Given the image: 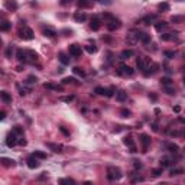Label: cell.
<instances>
[{
	"mask_svg": "<svg viewBox=\"0 0 185 185\" xmlns=\"http://www.w3.org/2000/svg\"><path fill=\"white\" fill-rule=\"evenodd\" d=\"M122 177L123 174L120 168H117V166H109L107 168V178L110 181H119V179H122Z\"/></svg>",
	"mask_w": 185,
	"mask_h": 185,
	"instance_id": "1",
	"label": "cell"
},
{
	"mask_svg": "<svg viewBox=\"0 0 185 185\" xmlns=\"http://www.w3.org/2000/svg\"><path fill=\"white\" fill-rule=\"evenodd\" d=\"M104 17L107 19V29L109 30H116V29H120V26H122V22L119 20V19H116L114 16H111V15H104Z\"/></svg>",
	"mask_w": 185,
	"mask_h": 185,
	"instance_id": "2",
	"label": "cell"
},
{
	"mask_svg": "<svg viewBox=\"0 0 185 185\" xmlns=\"http://www.w3.org/2000/svg\"><path fill=\"white\" fill-rule=\"evenodd\" d=\"M19 36H20L22 39H25V41H32V39L35 38V34L29 26L23 25V28H20V30H19Z\"/></svg>",
	"mask_w": 185,
	"mask_h": 185,
	"instance_id": "3",
	"label": "cell"
},
{
	"mask_svg": "<svg viewBox=\"0 0 185 185\" xmlns=\"http://www.w3.org/2000/svg\"><path fill=\"white\" fill-rule=\"evenodd\" d=\"M117 74L122 77H132L135 74V70L132 67H129V65H126V64H120L117 70Z\"/></svg>",
	"mask_w": 185,
	"mask_h": 185,
	"instance_id": "4",
	"label": "cell"
},
{
	"mask_svg": "<svg viewBox=\"0 0 185 185\" xmlns=\"http://www.w3.org/2000/svg\"><path fill=\"white\" fill-rule=\"evenodd\" d=\"M19 138H22V136H19L17 133H15V132H10L7 135V138H6V145H7L9 147H13L17 145V140H19Z\"/></svg>",
	"mask_w": 185,
	"mask_h": 185,
	"instance_id": "5",
	"label": "cell"
},
{
	"mask_svg": "<svg viewBox=\"0 0 185 185\" xmlns=\"http://www.w3.org/2000/svg\"><path fill=\"white\" fill-rule=\"evenodd\" d=\"M149 64H151V59L147 58V56H139L138 61H136V67H138L140 71H145Z\"/></svg>",
	"mask_w": 185,
	"mask_h": 185,
	"instance_id": "6",
	"label": "cell"
},
{
	"mask_svg": "<svg viewBox=\"0 0 185 185\" xmlns=\"http://www.w3.org/2000/svg\"><path fill=\"white\" fill-rule=\"evenodd\" d=\"M94 92L98 94V96H104V97H113L114 96L113 88H104V87H96Z\"/></svg>",
	"mask_w": 185,
	"mask_h": 185,
	"instance_id": "7",
	"label": "cell"
},
{
	"mask_svg": "<svg viewBox=\"0 0 185 185\" xmlns=\"http://www.w3.org/2000/svg\"><path fill=\"white\" fill-rule=\"evenodd\" d=\"M68 51H70V55H72V56H81V54H83V48H81L78 43H71V45L68 46Z\"/></svg>",
	"mask_w": 185,
	"mask_h": 185,
	"instance_id": "8",
	"label": "cell"
},
{
	"mask_svg": "<svg viewBox=\"0 0 185 185\" xmlns=\"http://www.w3.org/2000/svg\"><path fill=\"white\" fill-rule=\"evenodd\" d=\"M135 38L138 39V41H140V42L143 43H149L151 42V35H147L146 32H142V30H138V32H135Z\"/></svg>",
	"mask_w": 185,
	"mask_h": 185,
	"instance_id": "9",
	"label": "cell"
},
{
	"mask_svg": "<svg viewBox=\"0 0 185 185\" xmlns=\"http://www.w3.org/2000/svg\"><path fill=\"white\" fill-rule=\"evenodd\" d=\"M123 142H124V145H126V146L130 147L132 153L138 152V149H136V145H135V140H133V138H132V136H126V138L123 139Z\"/></svg>",
	"mask_w": 185,
	"mask_h": 185,
	"instance_id": "10",
	"label": "cell"
},
{
	"mask_svg": "<svg viewBox=\"0 0 185 185\" xmlns=\"http://www.w3.org/2000/svg\"><path fill=\"white\" fill-rule=\"evenodd\" d=\"M26 164H28V166H29L30 169H36L39 166V160H38V158H36V156L30 155L29 158L26 159Z\"/></svg>",
	"mask_w": 185,
	"mask_h": 185,
	"instance_id": "11",
	"label": "cell"
},
{
	"mask_svg": "<svg viewBox=\"0 0 185 185\" xmlns=\"http://www.w3.org/2000/svg\"><path fill=\"white\" fill-rule=\"evenodd\" d=\"M74 20L77 22V23H83V22H85L87 20V15H85L84 12H75L74 13Z\"/></svg>",
	"mask_w": 185,
	"mask_h": 185,
	"instance_id": "12",
	"label": "cell"
},
{
	"mask_svg": "<svg viewBox=\"0 0 185 185\" xmlns=\"http://www.w3.org/2000/svg\"><path fill=\"white\" fill-rule=\"evenodd\" d=\"M46 146L49 147V149L54 152V153H61V152H62V146H61V145H58V143L46 142Z\"/></svg>",
	"mask_w": 185,
	"mask_h": 185,
	"instance_id": "13",
	"label": "cell"
},
{
	"mask_svg": "<svg viewBox=\"0 0 185 185\" xmlns=\"http://www.w3.org/2000/svg\"><path fill=\"white\" fill-rule=\"evenodd\" d=\"M0 165H3L4 168H13L15 166V160L10 158H0Z\"/></svg>",
	"mask_w": 185,
	"mask_h": 185,
	"instance_id": "14",
	"label": "cell"
},
{
	"mask_svg": "<svg viewBox=\"0 0 185 185\" xmlns=\"http://www.w3.org/2000/svg\"><path fill=\"white\" fill-rule=\"evenodd\" d=\"M90 28H91L92 30H98L101 28V22H100V19L97 16H94L91 19V22H90Z\"/></svg>",
	"mask_w": 185,
	"mask_h": 185,
	"instance_id": "15",
	"label": "cell"
},
{
	"mask_svg": "<svg viewBox=\"0 0 185 185\" xmlns=\"http://www.w3.org/2000/svg\"><path fill=\"white\" fill-rule=\"evenodd\" d=\"M140 143H142V147H143V152H146L149 143H151V138L147 135H142L140 136Z\"/></svg>",
	"mask_w": 185,
	"mask_h": 185,
	"instance_id": "16",
	"label": "cell"
},
{
	"mask_svg": "<svg viewBox=\"0 0 185 185\" xmlns=\"http://www.w3.org/2000/svg\"><path fill=\"white\" fill-rule=\"evenodd\" d=\"M116 100L120 101V103H124V101L127 100V92L123 91V90H119V91L116 92Z\"/></svg>",
	"mask_w": 185,
	"mask_h": 185,
	"instance_id": "17",
	"label": "cell"
},
{
	"mask_svg": "<svg viewBox=\"0 0 185 185\" xmlns=\"http://www.w3.org/2000/svg\"><path fill=\"white\" fill-rule=\"evenodd\" d=\"M16 56H17V59H19L20 62H28V58H26V51H23V49H17Z\"/></svg>",
	"mask_w": 185,
	"mask_h": 185,
	"instance_id": "18",
	"label": "cell"
},
{
	"mask_svg": "<svg viewBox=\"0 0 185 185\" xmlns=\"http://www.w3.org/2000/svg\"><path fill=\"white\" fill-rule=\"evenodd\" d=\"M135 55V52L132 49H124V51H122V54H120V59H129V58H132Z\"/></svg>",
	"mask_w": 185,
	"mask_h": 185,
	"instance_id": "19",
	"label": "cell"
},
{
	"mask_svg": "<svg viewBox=\"0 0 185 185\" xmlns=\"http://www.w3.org/2000/svg\"><path fill=\"white\" fill-rule=\"evenodd\" d=\"M171 164H172V159L168 158V156L160 159V168H168V166H171Z\"/></svg>",
	"mask_w": 185,
	"mask_h": 185,
	"instance_id": "20",
	"label": "cell"
},
{
	"mask_svg": "<svg viewBox=\"0 0 185 185\" xmlns=\"http://www.w3.org/2000/svg\"><path fill=\"white\" fill-rule=\"evenodd\" d=\"M43 35H45L46 38H54L55 35H56V30L52 29V28H45L43 29Z\"/></svg>",
	"mask_w": 185,
	"mask_h": 185,
	"instance_id": "21",
	"label": "cell"
},
{
	"mask_svg": "<svg viewBox=\"0 0 185 185\" xmlns=\"http://www.w3.org/2000/svg\"><path fill=\"white\" fill-rule=\"evenodd\" d=\"M4 6H6L7 10H16L17 9V3L16 2H13V0H7V2L4 3Z\"/></svg>",
	"mask_w": 185,
	"mask_h": 185,
	"instance_id": "22",
	"label": "cell"
},
{
	"mask_svg": "<svg viewBox=\"0 0 185 185\" xmlns=\"http://www.w3.org/2000/svg\"><path fill=\"white\" fill-rule=\"evenodd\" d=\"M178 35V32H172V34H164V35H160V39L162 41H172L175 36Z\"/></svg>",
	"mask_w": 185,
	"mask_h": 185,
	"instance_id": "23",
	"label": "cell"
},
{
	"mask_svg": "<svg viewBox=\"0 0 185 185\" xmlns=\"http://www.w3.org/2000/svg\"><path fill=\"white\" fill-rule=\"evenodd\" d=\"M58 59L61 61V64H64V65H68V64H70V58H68L64 52H59L58 54Z\"/></svg>",
	"mask_w": 185,
	"mask_h": 185,
	"instance_id": "24",
	"label": "cell"
},
{
	"mask_svg": "<svg viewBox=\"0 0 185 185\" xmlns=\"http://www.w3.org/2000/svg\"><path fill=\"white\" fill-rule=\"evenodd\" d=\"M0 98L4 101V103H10L12 101V97L9 94L7 91H0Z\"/></svg>",
	"mask_w": 185,
	"mask_h": 185,
	"instance_id": "25",
	"label": "cell"
},
{
	"mask_svg": "<svg viewBox=\"0 0 185 185\" xmlns=\"http://www.w3.org/2000/svg\"><path fill=\"white\" fill-rule=\"evenodd\" d=\"M77 6L81 9L90 7V6H91V2H90V0H77Z\"/></svg>",
	"mask_w": 185,
	"mask_h": 185,
	"instance_id": "26",
	"label": "cell"
},
{
	"mask_svg": "<svg viewBox=\"0 0 185 185\" xmlns=\"http://www.w3.org/2000/svg\"><path fill=\"white\" fill-rule=\"evenodd\" d=\"M45 88L48 90H55V91H62V85H55V84H51V83H46L45 85H43Z\"/></svg>",
	"mask_w": 185,
	"mask_h": 185,
	"instance_id": "27",
	"label": "cell"
},
{
	"mask_svg": "<svg viewBox=\"0 0 185 185\" xmlns=\"http://www.w3.org/2000/svg\"><path fill=\"white\" fill-rule=\"evenodd\" d=\"M166 26H168V23H166V22H156L155 23V29L158 30V32H162V30L165 29V28H166Z\"/></svg>",
	"mask_w": 185,
	"mask_h": 185,
	"instance_id": "28",
	"label": "cell"
},
{
	"mask_svg": "<svg viewBox=\"0 0 185 185\" xmlns=\"http://www.w3.org/2000/svg\"><path fill=\"white\" fill-rule=\"evenodd\" d=\"M156 20V16L155 15H149V16H145L143 17V23H146V25H151V23H153V22Z\"/></svg>",
	"mask_w": 185,
	"mask_h": 185,
	"instance_id": "29",
	"label": "cell"
},
{
	"mask_svg": "<svg viewBox=\"0 0 185 185\" xmlns=\"http://www.w3.org/2000/svg\"><path fill=\"white\" fill-rule=\"evenodd\" d=\"M72 72H74L75 75H78V77H85L84 70H83V68H80V67H74V68H72Z\"/></svg>",
	"mask_w": 185,
	"mask_h": 185,
	"instance_id": "30",
	"label": "cell"
},
{
	"mask_svg": "<svg viewBox=\"0 0 185 185\" xmlns=\"http://www.w3.org/2000/svg\"><path fill=\"white\" fill-rule=\"evenodd\" d=\"M34 156H36L38 159H46L48 156H46V153L45 152H42V151H35L34 152Z\"/></svg>",
	"mask_w": 185,
	"mask_h": 185,
	"instance_id": "31",
	"label": "cell"
},
{
	"mask_svg": "<svg viewBox=\"0 0 185 185\" xmlns=\"http://www.w3.org/2000/svg\"><path fill=\"white\" fill-rule=\"evenodd\" d=\"M85 51H87L88 54H96V52H97V46L94 45V43H92V45L90 43V45L85 46Z\"/></svg>",
	"mask_w": 185,
	"mask_h": 185,
	"instance_id": "32",
	"label": "cell"
},
{
	"mask_svg": "<svg viewBox=\"0 0 185 185\" xmlns=\"http://www.w3.org/2000/svg\"><path fill=\"white\" fill-rule=\"evenodd\" d=\"M10 26H12V23L7 20H4L3 23H0V30H9L10 29Z\"/></svg>",
	"mask_w": 185,
	"mask_h": 185,
	"instance_id": "33",
	"label": "cell"
},
{
	"mask_svg": "<svg viewBox=\"0 0 185 185\" xmlns=\"http://www.w3.org/2000/svg\"><path fill=\"white\" fill-rule=\"evenodd\" d=\"M168 149L171 152H174V153L179 152V146H178V145H175V143H168Z\"/></svg>",
	"mask_w": 185,
	"mask_h": 185,
	"instance_id": "34",
	"label": "cell"
},
{
	"mask_svg": "<svg viewBox=\"0 0 185 185\" xmlns=\"http://www.w3.org/2000/svg\"><path fill=\"white\" fill-rule=\"evenodd\" d=\"M160 84L164 85V87H166V85H171V84H172V80H171L169 77H164V78L160 80Z\"/></svg>",
	"mask_w": 185,
	"mask_h": 185,
	"instance_id": "35",
	"label": "cell"
},
{
	"mask_svg": "<svg viewBox=\"0 0 185 185\" xmlns=\"http://www.w3.org/2000/svg\"><path fill=\"white\" fill-rule=\"evenodd\" d=\"M120 114H122L123 117H130L132 111H130V110H127V109H122V110H120Z\"/></svg>",
	"mask_w": 185,
	"mask_h": 185,
	"instance_id": "36",
	"label": "cell"
},
{
	"mask_svg": "<svg viewBox=\"0 0 185 185\" xmlns=\"http://www.w3.org/2000/svg\"><path fill=\"white\" fill-rule=\"evenodd\" d=\"M13 132H15V133H17V135L19 136H23V127H20V126H15L12 129Z\"/></svg>",
	"mask_w": 185,
	"mask_h": 185,
	"instance_id": "37",
	"label": "cell"
},
{
	"mask_svg": "<svg viewBox=\"0 0 185 185\" xmlns=\"http://www.w3.org/2000/svg\"><path fill=\"white\" fill-rule=\"evenodd\" d=\"M59 184H75V181L71 178H62V179H59Z\"/></svg>",
	"mask_w": 185,
	"mask_h": 185,
	"instance_id": "38",
	"label": "cell"
},
{
	"mask_svg": "<svg viewBox=\"0 0 185 185\" xmlns=\"http://www.w3.org/2000/svg\"><path fill=\"white\" fill-rule=\"evenodd\" d=\"M158 9H159V10H165V12H168V10H169V4L168 3H159V4H158Z\"/></svg>",
	"mask_w": 185,
	"mask_h": 185,
	"instance_id": "39",
	"label": "cell"
},
{
	"mask_svg": "<svg viewBox=\"0 0 185 185\" xmlns=\"http://www.w3.org/2000/svg\"><path fill=\"white\" fill-rule=\"evenodd\" d=\"M182 20H184V16H172L171 17V22H174V23H181Z\"/></svg>",
	"mask_w": 185,
	"mask_h": 185,
	"instance_id": "40",
	"label": "cell"
},
{
	"mask_svg": "<svg viewBox=\"0 0 185 185\" xmlns=\"http://www.w3.org/2000/svg\"><path fill=\"white\" fill-rule=\"evenodd\" d=\"M36 81H38V78L35 75H29L28 77V80H26V84H35Z\"/></svg>",
	"mask_w": 185,
	"mask_h": 185,
	"instance_id": "41",
	"label": "cell"
},
{
	"mask_svg": "<svg viewBox=\"0 0 185 185\" xmlns=\"http://www.w3.org/2000/svg\"><path fill=\"white\" fill-rule=\"evenodd\" d=\"M74 78H72V77H65V78H64L62 80V84H74Z\"/></svg>",
	"mask_w": 185,
	"mask_h": 185,
	"instance_id": "42",
	"label": "cell"
},
{
	"mask_svg": "<svg viewBox=\"0 0 185 185\" xmlns=\"http://www.w3.org/2000/svg\"><path fill=\"white\" fill-rule=\"evenodd\" d=\"M182 172H184V171H182L181 168H178V169H172V171L169 172V175H171V177H174V175H181Z\"/></svg>",
	"mask_w": 185,
	"mask_h": 185,
	"instance_id": "43",
	"label": "cell"
},
{
	"mask_svg": "<svg viewBox=\"0 0 185 185\" xmlns=\"http://www.w3.org/2000/svg\"><path fill=\"white\" fill-rule=\"evenodd\" d=\"M12 52H13V45H9L7 49H6V56L10 58V56H12Z\"/></svg>",
	"mask_w": 185,
	"mask_h": 185,
	"instance_id": "44",
	"label": "cell"
},
{
	"mask_svg": "<svg viewBox=\"0 0 185 185\" xmlns=\"http://www.w3.org/2000/svg\"><path fill=\"white\" fill-rule=\"evenodd\" d=\"M74 100V96H67V97H61V101H67V103H70V101Z\"/></svg>",
	"mask_w": 185,
	"mask_h": 185,
	"instance_id": "45",
	"label": "cell"
},
{
	"mask_svg": "<svg viewBox=\"0 0 185 185\" xmlns=\"http://www.w3.org/2000/svg\"><path fill=\"white\" fill-rule=\"evenodd\" d=\"M72 0H59V4L61 6H68V4H71Z\"/></svg>",
	"mask_w": 185,
	"mask_h": 185,
	"instance_id": "46",
	"label": "cell"
},
{
	"mask_svg": "<svg viewBox=\"0 0 185 185\" xmlns=\"http://www.w3.org/2000/svg\"><path fill=\"white\" fill-rule=\"evenodd\" d=\"M165 56H168V58H174V56H175V52H172V51H165Z\"/></svg>",
	"mask_w": 185,
	"mask_h": 185,
	"instance_id": "47",
	"label": "cell"
},
{
	"mask_svg": "<svg viewBox=\"0 0 185 185\" xmlns=\"http://www.w3.org/2000/svg\"><path fill=\"white\" fill-rule=\"evenodd\" d=\"M152 174H153V177H159L160 174H162V168H160V169H153Z\"/></svg>",
	"mask_w": 185,
	"mask_h": 185,
	"instance_id": "48",
	"label": "cell"
},
{
	"mask_svg": "<svg viewBox=\"0 0 185 185\" xmlns=\"http://www.w3.org/2000/svg\"><path fill=\"white\" fill-rule=\"evenodd\" d=\"M165 90H166V92H168V94H171V96H172V94H175V88H171L169 85H166V87H165Z\"/></svg>",
	"mask_w": 185,
	"mask_h": 185,
	"instance_id": "49",
	"label": "cell"
},
{
	"mask_svg": "<svg viewBox=\"0 0 185 185\" xmlns=\"http://www.w3.org/2000/svg\"><path fill=\"white\" fill-rule=\"evenodd\" d=\"M133 165H135V168L136 169H142V164H140V162H139V160H133Z\"/></svg>",
	"mask_w": 185,
	"mask_h": 185,
	"instance_id": "50",
	"label": "cell"
},
{
	"mask_svg": "<svg viewBox=\"0 0 185 185\" xmlns=\"http://www.w3.org/2000/svg\"><path fill=\"white\" fill-rule=\"evenodd\" d=\"M26 143H28V142H26L23 138H19V140H17V145H22V146H25Z\"/></svg>",
	"mask_w": 185,
	"mask_h": 185,
	"instance_id": "51",
	"label": "cell"
},
{
	"mask_svg": "<svg viewBox=\"0 0 185 185\" xmlns=\"http://www.w3.org/2000/svg\"><path fill=\"white\" fill-rule=\"evenodd\" d=\"M59 130L62 132V133H64V135H65V136H70V132H68L67 129H65V127H62V126H61V127H59Z\"/></svg>",
	"mask_w": 185,
	"mask_h": 185,
	"instance_id": "52",
	"label": "cell"
},
{
	"mask_svg": "<svg viewBox=\"0 0 185 185\" xmlns=\"http://www.w3.org/2000/svg\"><path fill=\"white\" fill-rule=\"evenodd\" d=\"M6 119V113L4 111H0V120H4Z\"/></svg>",
	"mask_w": 185,
	"mask_h": 185,
	"instance_id": "53",
	"label": "cell"
},
{
	"mask_svg": "<svg viewBox=\"0 0 185 185\" xmlns=\"http://www.w3.org/2000/svg\"><path fill=\"white\" fill-rule=\"evenodd\" d=\"M174 111H175V113H179V111H181V107H179V106H175V107H174Z\"/></svg>",
	"mask_w": 185,
	"mask_h": 185,
	"instance_id": "54",
	"label": "cell"
},
{
	"mask_svg": "<svg viewBox=\"0 0 185 185\" xmlns=\"http://www.w3.org/2000/svg\"><path fill=\"white\" fill-rule=\"evenodd\" d=\"M149 97H151L152 100H156V96H155V94H151V96H149Z\"/></svg>",
	"mask_w": 185,
	"mask_h": 185,
	"instance_id": "55",
	"label": "cell"
},
{
	"mask_svg": "<svg viewBox=\"0 0 185 185\" xmlns=\"http://www.w3.org/2000/svg\"><path fill=\"white\" fill-rule=\"evenodd\" d=\"M0 46H2V38H0Z\"/></svg>",
	"mask_w": 185,
	"mask_h": 185,
	"instance_id": "56",
	"label": "cell"
},
{
	"mask_svg": "<svg viewBox=\"0 0 185 185\" xmlns=\"http://www.w3.org/2000/svg\"><path fill=\"white\" fill-rule=\"evenodd\" d=\"M97 2H101V0H97Z\"/></svg>",
	"mask_w": 185,
	"mask_h": 185,
	"instance_id": "57",
	"label": "cell"
}]
</instances>
